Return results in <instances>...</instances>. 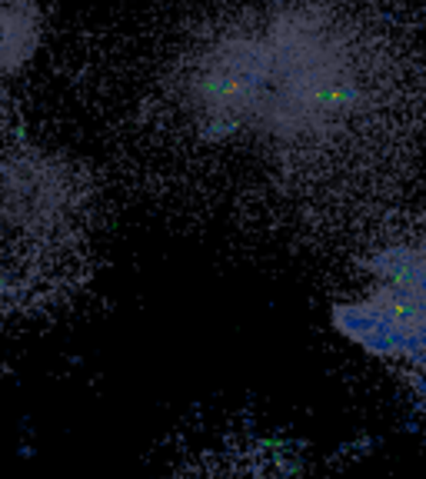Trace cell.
<instances>
[{
  "instance_id": "cell-1",
  "label": "cell",
  "mask_w": 426,
  "mask_h": 479,
  "mask_svg": "<svg viewBox=\"0 0 426 479\" xmlns=\"http://www.w3.org/2000/svg\"><path fill=\"white\" fill-rule=\"evenodd\" d=\"M364 296L336 306V327L366 353L426 373V234L390 240L366 263Z\"/></svg>"
}]
</instances>
